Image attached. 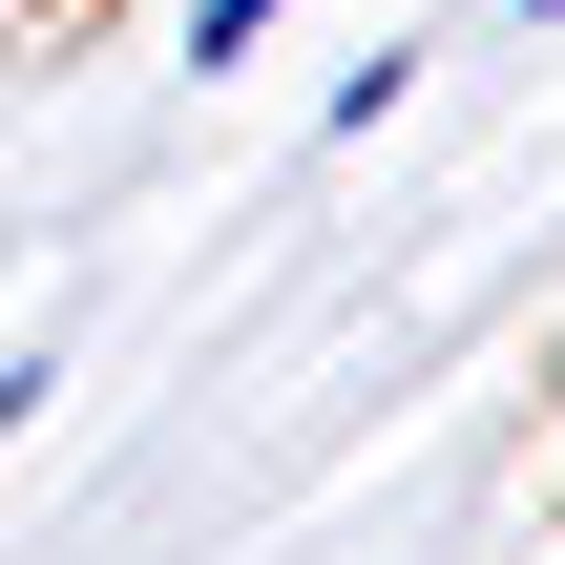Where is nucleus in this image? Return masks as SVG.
I'll list each match as a JSON object with an SVG mask.
<instances>
[{
    "instance_id": "1",
    "label": "nucleus",
    "mask_w": 565,
    "mask_h": 565,
    "mask_svg": "<svg viewBox=\"0 0 565 565\" xmlns=\"http://www.w3.org/2000/svg\"><path fill=\"white\" fill-rule=\"evenodd\" d=\"M273 21H294V0H210V21H189V63H252Z\"/></svg>"
}]
</instances>
